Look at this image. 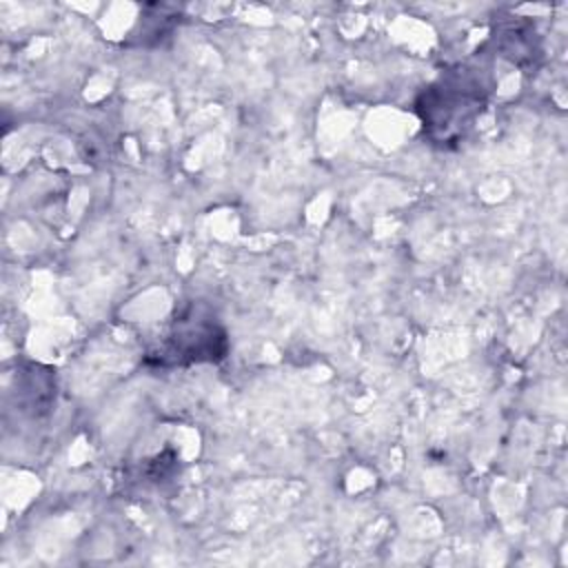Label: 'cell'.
Returning a JSON list of instances; mask_svg holds the SVG:
<instances>
[{
	"mask_svg": "<svg viewBox=\"0 0 568 568\" xmlns=\"http://www.w3.org/2000/svg\"><path fill=\"white\" fill-rule=\"evenodd\" d=\"M229 342L224 328L195 306L178 315L151 359L160 366H180L193 362H217L226 355Z\"/></svg>",
	"mask_w": 568,
	"mask_h": 568,
	"instance_id": "obj_2",
	"label": "cell"
},
{
	"mask_svg": "<svg viewBox=\"0 0 568 568\" xmlns=\"http://www.w3.org/2000/svg\"><path fill=\"white\" fill-rule=\"evenodd\" d=\"M488 100V87L470 67L442 73L417 98V115L424 133L437 146L459 144L479 120Z\"/></svg>",
	"mask_w": 568,
	"mask_h": 568,
	"instance_id": "obj_1",
	"label": "cell"
}]
</instances>
